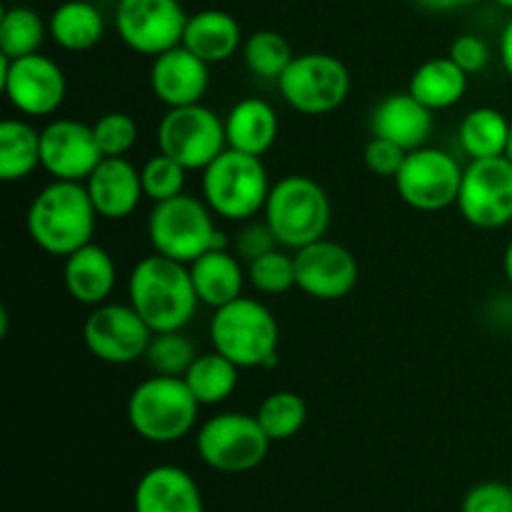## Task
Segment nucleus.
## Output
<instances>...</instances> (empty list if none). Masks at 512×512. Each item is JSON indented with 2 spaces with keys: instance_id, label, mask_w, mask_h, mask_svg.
Listing matches in <instances>:
<instances>
[{
  "instance_id": "nucleus-1",
  "label": "nucleus",
  "mask_w": 512,
  "mask_h": 512,
  "mask_svg": "<svg viewBox=\"0 0 512 512\" xmlns=\"http://www.w3.org/2000/svg\"><path fill=\"white\" fill-rule=\"evenodd\" d=\"M128 303L153 333L185 330L200 305L190 265L160 253L140 258L130 270Z\"/></svg>"
},
{
  "instance_id": "nucleus-2",
  "label": "nucleus",
  "mask_w": 512,
  "mask_h": 512,
  "mask_svg": "<svg viewBox=\"0 0 512 512\" xmlns=\"http://www.w3.org/2000/svg\"><path fill=\"white\" fill-rule=\"evenodd\" d=\"M98 210L90 200L85 183L73 180H50L38 190L25 213V228L30 240L43 253L68 258L83 245L93 243Z\"/></svg>"
},
{
  "instance_id": "nucleus-3",
  "label": "nucleus",
  "mask_w": 512,
  "mask_h": 512,
  "mask_svg": "<svg viewBox=\"0 0 512 512\" xmlns=\"http://www.w3.org/2000/svg\"><path fill=\"white\" fill-rule=\"evenodd\" d=\"M208 335L213 350L233 360L240 370L273 368L278 363V320L268 305L248 295L213 310Z\"/></svg>"
},
{
  "instance_id": "nucleus-4",
  "label": "nucleus",
  "mask_w": 512,
  "mask_h": 512,
  "mask_svg": "<svg viewBox=\"0 0 512 512\" xmlns=\"http://www.w3.org/2000/svg\"><path fill=\"white\" fill-rule=\"evenodd\" d=\"M273 183L258 155L225 148L200 175V193L218 218L245 223L263 213Z\"/></svg>"
},
{
  "instance_id": "nucleus-5",
  "label": "nucleus",
  "mask_w": 512,
  "mask_h": 512,
  "mask_svg": "<svg viewBox=\"0 0 512 512\" xmlns=\"http://www.w3.org/2000/svg\"><path fill=\"white\" fill-rule=\"evenodd\" d=\"M200 408L183 378L150 375L130 393L128 423L148 443L170 445L193 433Z\"/></svg>"
},
{
  "instance_id": "nucleus-6",
  "label": "nucleus",
  "mask_w": 512,
  "mask_h": 512,
  "mask_svg": "<svg viewBox=\"0 0 512 512\" xmlns=\"http://www.w3.org/2000/svg\"><path fill=\"white\" fill-rule=\"evenodd\" d=\"M218 215L203 198L180 193L155 203L148 218V238L155 253L190 265L208 250L228 248V238L215 225Z\"/></svg>"
},
{
  "instance_id": "nucleus-7",
  "label": "nucleus",
  "mask_w": 512,
  "mask_h": 512,
  "mask_svg": "<svg viewBox=\"0 0 512 512\" xmlns=\"http://www.w3.org/2000/svg\"><path fill=\"white\" fill-rule=\"evenodd\" d=\"M330 218L333 205L328 193L308 175H285L273 183L263 208V220L285 250H300L325 238Z\"/></svg>"
},
{
  "instance_id": "nucleus-8",
  "label": "nucleus",
  "mask_w": 512,
  "mask_h": 512,
  "mask_svg": "<svg viewBox=\"0 0 512 512\" xmlns=\"http://www.w3.org/2000/svg\"><path fill=\"white\" fill-rule=\"evenodd\" d=\"M270 445L273 440L255 415L233 410L208 418L195 435L200 460L223 475H240L260 468L268 458Z\"/></svg>"
},
{
  "instance_id": "nucleus-9",
  "label": "nucleus",
  "mask_w": 512,
  "mask_h": 512,
  "mask_svg": "<svg viewBox=\"0 0 512 512\" xmlns=\"http://www.w3.org/2000/svg\"><path fill=\"white\" fill-rule=\"evenodd\" d=\"M353 78L348 65L330 53L295 55L278 78L285 103L300 115H328L348 100Z\"/></svg>"
},
{
  "instance_id": "nucleus-10",
  "label": "nucleus",
  "mask_w": 512,
  "mask_h": 512,
  "mask_svg": "<svg viewBox=\"0 0 512 512\" xmlns=\"http://www.w3.org/2000/svg\"><path fill=\"white\" fill-rule=\"evenodd\" d=\"M158 148L160 153L178 160L185 170L203 173L225 148V120L213 108L203 103L168 108V113L158 123Z\"/></svg>"
},
{
  "instance_id": "nucleus-11",
  "label": "nucleus",
  "mask_w": 512,
  "mask_h": 512,
  "mask_svg": "<svg viewBox=\"0 0 512 512\" xmlns=\"http://www.w3.org/2000/svg\"><path fill=\"white\" fill-rule=\"evenodd\" d=\"M465 168L448 150L423 145L405 155L395 190L405 205L423 213H438L458 203Z\"/></svg>"
},
{
  "instance_id": "nucleus-12",
  "label": "nucleus",
  "mask_w": 512,
  "mask_h": 512,
  "mask_svg": "<svg viewBox=\"0 0 512 512\" xmlns=\"http://www.w3.org/2000/svg\"><path fill=\"white\" fill-rule=\"evenodd\" d=\"M0 88L8 103L25 118H48L58 113L68 95L65 70L53 58L43 53L23 55V58H5Z\"/></svg>"
},
{
  "instance_id": "nucleus-13",
  "label": "nucleus",
  "mask_w": 512,
  "mask_h": 512,
  "mask_svg": "<svg viewBox=\"0 0 512 512\" xmlns=\"http://www.w3.org/2000/svg\"><path fill=\"white\" fill-rule=\"evenodd\" d=\"M185 13L180 0H118L113 25L125 48L138 55H155L183 45Z\"/></svg>"
},
{
  "instance_id": "nucleus-14",
  "label": "nucleus",
  "mask_w": 512,
  "mask_h": 512,
  "mask_svg": "<svg viewBox=\"0 0 512 512\" xmlns=\"http://www.w3.org/2000/svg\"><path fill=\"white\" fill-rule=\"evenodd\" d=\"M458 210L480 230H500L512 223V160L508 155L470 160L460 183Z\"/></svg>"
},
{
  "instance_id": "nucleus-15",
  "label": "nucleus",
  "mask_w": 512,
  "mask_h": 512,
  "mask_svg": "<svg viewBox=\"0 0 512 512\" xmlns=\"http://www.w3.org/2000/svg\"><path fill=\"white\" fill-rule=\"evenodd\" d=\"M153 330L130 303H103L83 323V343L93 358L108 365H130L145 358Z\"/></svg>"
},
{
  "instance_id": "nucleus-16",
  "label": "nucleus",
  "mask_w": 512,
  "mask_h": 512,
  "mask_svg": "<svg viewBox=\"0 0 512 512\" xmlns=\"http://www.w3.org/2000/svg\"><path fill=\"white\" fill-rule=\"evenodd\" d=\"M103 158L93 125L55 118L40 130V168L53 180L85 183Z\"/></svg>"
},
{
  "instance_id": "nucleus-17",
  "label": "nucleus",
  "mask_w": 512,
  "mask_h": 512,
  "mask_svg": "<svg viewBox=\"0 0 512 512\" xmlns=\"http://www.w3.org/2000/svg\"><path fill=\"white\" fill-rule=\"evenodd\" d=\"M295 285L315 300H340L358 285L360 265L345 245L320 238L293 250Z\"/></svg>"
},
{
  "instance_id": "nucleus-18",
  "label": "nucleus",
  "mask_w": 512,
  "mask_h": 512,
  "mask_svg": "<svg viewBox=\"0 0 512 512\" xmlns=\"http://www.w3.org/2000/svg\"><path fill=\"white\" fill-rule=\"evenodd\" d=\"M210 88V65L185 45L155 55L150 65V90L165 108L203 103Z\"/></svg>"
},
{
  "instance_id": "nucleus-19",
  "label": "nucleus",
  "mask_w": 512,
  "mask_h": 512,
  "mask_svg": "<svg viewBox=\"0 0 512 512\" xmlns=\"http://www.w3.org/2000/svg\"><path fill=\"white\" fill-rule=\"evenodd\" d=\"M133 512H205V503L188 470L155 465L145 470L135 485Z\"/></svg>"
},
{
  "instance_id": "nucleus-20",
  "label": "nucleus",
  "mask_w": 512,
  "mask_h": 512,
  "mask_svg": "<svg viewBox=\"0 0 512 512\" xmlns=\"http://www.w3.org/2000/svg\"><path fill=\"white\" fill-rule=\"evenodd\" d=\"M90 200L100 218L123 220L138 210L145 198L140 170L128 158H103L85 180Z\"/></svg>"
},
{
  "instance_id": "nucleus-21",
  "label": "nucleus",
  "mask_w": 512,
  "mask_h": 512,
  "mask_svg": "<svg viewBox=\"0 0 512 512\" xmlns=\"http://www.w3.org/2000/svg\"><path fill=\"white\" fill-rule=\"evenodd\" d=\"M370 133L398 143L403 150H418L428 145L433 135V110L405 93H390L370 113Z\"/></svg>"
},
{
  "instance_id": "nucleus-22",
  "label": "nucleus",
  "mask_w": 512,
  "mask_h": 512,
  "mask_svg": "<svg viewBox=\"0 0 512 512\" xmlns=\"http://www.w3.org/2000/svg\"><path fill=\"white\" fill-rule=\"evenodd\" d=\"M63 260V283L75 303L88 305V308H98V305L108 303L115 283H118L115 260L108 250L88 243Z\"/></svg>"
},
{
  "instance_id": "nucleus-23",
  "label": "nucleus",
  "mask_w": 512,
  "mask_h": 512,
  "mask_svg": "<svg viewBox=\"0 0 512 512\" xmlns=\"http://www.w3.org/2000/svg\"><path fill=\"white\" fill-rule=\"evenodd\" d=\"M243 28L228 10L205 8L188 15L183 45L208 65H218L243 50Z\"/></svg>"
},
{
  "instance_id": "nucleus-24",
  "label": "nucleus",
  "mask_w": 512,
  "mask_h": 512,
  "mask_svg": "<svg viewBox=\"0 0 512 512\" xmlns=\"http://www.w3.org/2000/svg\"><path fill=\"white\" fill-rule=\"evenodd\" d=\"M190 275H193L200 305H208L213 310L243 298L245 280H248L243 260L230 248H215L200 255L198 260L190 263Z\"/></svg>"
},
{
  "instance_id": "nucleus-25",
  "label": "nucleus",
  "mask_w": 512,
  "mask_h": 512,
  "mask_svg": "<svg viewBox=\"0 0 512 512\" xmlns=\"http://www.w3.org/2000/svg\"><path fill=\"white\" fill-rule=\"evenodd\" d=\"M228 148L263 158L275 145L280 133V118L273 105L263 98H243L225 115Z\"/></svg>"
},
{
  "instance_id": "nucleus-26",
  "label": "nucleus",
  "mask_w": 512,
  "mask_h": 512,
  "mask_svg": "<svg viewBox=\"0 0 512 512\" xmlns=\"http://www.w3.org/2000/svg\"><path fill=\"white\" fill-rule=\"evenodd\" d=\"M468 78L470 75L450 55L430 58L413 70L408 80V93L425 108L438 113V110H450L465 98Z\"/></svg>"
},
{
  "instance_id": "nucleus-27",
  "label": "nucleus",
  "mask_w": 512,
  "mask_h": 512,
  "mask_svg": "<svg viewBox=\"0 0 512 512\" xmlns=\"http://www.w3.org/2000/svg\"><path fill=\"white\" fill-rule=\"evenodd\" d=\"M48 33L68 53L93 50L105 35V15L90 0H65L50 13Z\"/></svg>"
},
{
  "instance_id": "nucleus-28",
  "label": "nucleus",
  "mask_w": 512,
  "mask_h": 512,
  "mask_svg": "<svg viewBox=\"0 0 512 512\" xmlns=\"http://www.w3.org/2000/svg\"><path fill=\"white\" fill-rule=\"evenodd\" d=\"M510 123L508 115L498 108H473L458 128V143L460 150L468 155V160H485V158H500L508 153L510 140Z\"/></svg>"
},
{
  "instance_id": "nucleus-29",
  "label": "nucleus",
  "mask_w": 512,
  "mask_h": 512,
  "mask_svg": "<svg viewBox=\"0 0 512 512\" xmlns=\"http://www.w3.org/2000/svg\"><path fill=\"white\" fill-rule=\"evenodd\" d=\"M40 168V130L23 118L0 123V180L18 183Z\"/></svg>"
},
{
  "instance_id": "nucleus-30",
  "label": "nucleus",
  "mask_w": 512,
  "mask_h": 512,
  "mask_svg": "<svg viewBox=\"0 0 512 512\" xmlns=\"http://www.w3.org/2000/svg\"><path fill=\"white\" fill-rule=\"evenodd\" d=\"M183 380L200 405H220L238 388L240 368L218 350H210V353H198Z\"/></svg>"
},
{
  "instance_id": "nucleus-31",
  "label": "nucleus",
  "mask_w": 512,
  "mask_h": 512,
  "mask_svg": "<svg viewBox=\"0 0 512 512\" xmlns=\"http://www.w3.org/2000/svg\"><path fill=\"white\" fill-rule=\"evenodd\" d=\"M48 33V20L28 5H13L3 10L0 18V55L5 58H23L40 53Z\"/></svg>"
},
{
  "instance_id": "nucleus-32",
  "label": "nucleus",
  "mask_w": 512,
  "mask_h": 512,
  "mask_svg": "<svg viewBox=\"0 0 512 512\" xmlns=\"http://www.w3.org/2000/svg\"><path fill=\"white\" fill-rule=\"evenodd\" d=\"M263 430L273 443L295 438L308 423V405L293 390H275L255 410Z\"/></svg>"
},
{
  "instance_id": "nucleus-33",
  "label": "nucleus",
  "mask_w": 512,
  "mask_h": 512,
  "mask_svg": "<svg viewBox=\"0 0 512 512\" xmlns=\"http://www.w3.org/2000/svg\"><path fill=\"white\" fill-rule=\"evenodd\" d=\"M240 53H243V60L250 73L263 80H275V83H278L280 75L288 70V65L295 58L288 38L278 33V30L268 28L255 30L253 35H248Z\"/></svg>"
},
{
  "instance_id": "nucleus-34",
  "label": "nucleus",
  "mask_w": 512,
  "mask_h": 512,
  "mask_svg": "<svg viewBox=\"0 0 512 512\" xmlns=\"http://www.w3.org/2000/svg\"><path fill=\"white\" fill-rule=\"evenodd\" d=\"M198 358L193 340L183 335V330L173 333H155L145 353V363L155 375H170V378H183L193 360Z\"/></svg>"
},
{
  "instance_id": "nucleus-35",
  "label": "nucleus",
  "mask_w": 512,
  "mask_h": 512,
  "mask_svg": "<svg viewBox=\"0 0 512 512\" xmlns=\"http://www.w3.org/2000/svg\"><path fill=\"white\" fill-rule=\"evenodd\" d=\"M248 280L258 293L280 295L295 285V255L285 248H275L248 263Z\"/></svg>"
},
{
  "instance_id": "nucleus-36",
  "label": "nucleus",
  "mask_w": 512,
  "mask_h": 512,
  "mask_svg": "<svg viewBox=\"0 0 512 512\" xmlns=\"http://www.w3.org/2000/svg\"><path fill=\"white\" fill-rule=\"evenodd\" d=\"M140 180H143L145 198L153 200V203H163V200L185 193L188 170L170 155L158 153L145 160L143 168H140Z\"/></svg>"
},
{
  "instance_id": "nucleus-37",
  "label": "nucleus",
  "mask_w": 512,
  "mask_h": 512,
  "mask_svg": "<svg viewBox=\"0 0 512 512\" xmlns=\"http://www.w3.org/2000/svg\"><path fill=\"white\" fill-rule=\"evenodd\" d=\"M93 133L105 158H125L138 143V123L133 115L120 110L100 115L93 123Z\"/></svg>"
},
{
  "instance_id": "nucleus-38",
  "label": "nucleus",
  "mask_w": 512,
  "mask_h": 512,
  "mask_svg": "<svg viewBox=\"0 0 512 512\" xmlns=\"http://www.w3.org/2000/svg\"><path fill=\"white\" fill-rule=\"evenodd\" d=\"M460 512H512V485L488 480L465 493Z\"/></svg>"
},
{
  "instance_id": "nucleus-39",
  "label": "nucleus",
  "mask_w": 512,
  "mask_h": 512,
  "mask_svg": "<svg viewBox=\"0 0 512 512\" xmlns=\"http://www.w3.org/2000/svg\"><path fill=\"white\" fill-rule=\"evenodd\" d=\"M275 248H280V243L265 220H245V225L238 230V238L233 243V253L243 263H253L255 258Z\"/></svg>"
},
{
  "instance_id": "nucleus-40",
  "label": "nucleus",
  "mask_w": 512,
  "mask_h": 512,
  "mask_svg": "<svg viewBox=\"0 0 512 512\" xmlns=\"http://www.w3.org/2000/svg\"><path fill=\"white\" fill-rule=\"evenodd\" d=\"M405 155L408 150L400 148L398 143L393 140H385V138H370L368 145H365V165L373 175H380V178H393L400 173L405 163Z\"/></svg>"
},
{
  "instance_id": "nucleus-41",
  "label": "nucleus",
  "mask_w": 512,
  "mask_h": 512,
  "mask_svg": "<svg viewBox=\"0 0 512 512\" xmlns=\"http://www.w3.org/2000/svg\"><path fill=\"white\" fill-rule=\"evenodd\" d=\"M448 55L468 75L483 73V70L488 68L490 58H493V55H490V45L485 43V38H480V35H475V33L458 35V38L450 43Z\"/></svg>"
},
{
  "instance_id": "nucleus-42",
  "label": "nucleus",
  "mask_w": 512,
  "mask_h": 512,
  "mask_svg": "<svg viewBox=\"0 0 512 512\" xmlns=\"http://www.w3.org/2000/svg\"><path fill=\"white\" fill-rule=\"evenodd\" d=\"M413 3L420 5L423 10H430V13H453V10L478 5L480 0H413Z\"/></svg>"
},
{
  "instance_id": "nucleus-43",
  "label": "nucleus",
  "mask_w": 512,
  "mask_h": 512,
  "mask_svg": "<svg viewBox=\"0 0 512 512\" xmlns=\"http://www.w3.org/2000/svg\"><path fill=\"white\" fill-rule=\"evenodd\" d=\"M500 63H503L505 73L512 80V15L508 23H505L503 33H500Z\"/></svg>"
},
{
  "instance_id": "nucleus-44",
  "label": "nucleus",
  "mask_w": 512,
  "mask_h": 512,
  "mask_svg": "<svg viewBox=\"0 0 512 512\" xmlns=\"http://www.w3.org/2000/svg\"><path fill=\"white\" fill-rule=\"evenodd\" d=\"M503 273H505V280H508V285L512 288V240L508 245H505V253H503Z\"/></svg>"
},
{
  "instance_id": "nucleus-45",
  "label": "nucleus",
  "mask_w": 512,
  "mask_h": 512,
  "mask_svg": "<svg viewBox=\"0 0 512 512\" xmlns=\"http://www.w3.org/2000/svg\"><path fill=\"white\" fill-rule=\"evenodd\" d=\"M495 5H500V8H505V10H510L512 13V0H493Z\"/></svg>"
},
{
  "instance_id": "nucleus-46",
  "label": "nucleus",
  "mask_w": 512,
  "mask_h": 512,
  "mask_svg": "<svg viewBox=\"0 0 512 512\" xmlns=\"http://www.w3.org/2000/svg\"><path fill=\"white\" fill-rule=\"evenodd\" d=\"M505 155H508V158L512 160V123H510V140H508V153H505Z\"/></svg>"
}]
</instances>
